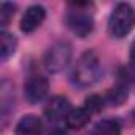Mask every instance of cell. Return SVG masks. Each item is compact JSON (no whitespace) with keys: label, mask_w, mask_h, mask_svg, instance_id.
<instances>
[{"label":"cell","mask_w":135,"mask_h":135,"mask_svg":"<svg viewBox=\"0 0 135 135\" xmlns=\"http://www.w3.org/2000/svg\"><path fill=\"white\" fill-rule=\"evenodd\" d=\"M70 111H72L70 102L64 95H54L45 105V116L49 121H54V122L60 121V119H65Z\"/></svg>","instance_id":"6"},{"label":"cell","mask_w":135,"mask_h":135,"mask_svg":"<svg viewBox=\"0 0 135 135\" xmlns=\"http://www.w3.org/2000/svg\"><path fill=\"white\" fill-rule=\"evenodd\" d=\"M91 2H72L65 15V24L75 35L86 38L94 30V18L89 13Z\"/></svg>","instance_id":"2"},{"label":"cell","mask_w":135,"mask_h":135,"mask_svg":"<svg viewBox=\"0 0 135 135\" xmlns=\"http://www.w3.org/2000/svg\"><path fill=\"white\" fill-rule=\"evenodd\" d=\"M48 80L41 75H32L27 78V81L24 83V97L29 103L35 105L38 102H41L46 94H48Z\"/></svg>","instance_id":"5"},{"label":"cell","mask_w":135,"mask_h":135,"mask_svg":"<svg viewBox=\"0 0 135 135\" xmlns=\"http://www.w3.org/2000/svg\"><path fill=\"white\" fill-rule=\"evenodd\" d=\"M91 111L86 107H80V108H72V111L67 114L65 118V124L67 127H70L73 130H80L83 127H86L91 121Z\"/></svg>","instance_id":"9"},{"label":"cell","mask_w":135,"mask_h":135,"mask_svg":"<svg viewBox=\"0 0 135 135\" xmlns=\"http://www.w3.org/2000/svg\"><path fill=\"white\" fill-rule=\"evenodd\" d=\"M103 105H105L103 99H102L100 95H97V94H92V95H89V97L86 99V108H88L91 113L100 111V110L103 108Z\"/></svg>","instance_id":"14"},{"label":"cell","mask_w":135,"mask_h":135,"mask_svg":"<svg viewBox=\"0 0 135 135\" xmlns=\"http://www.w3.org/2000/svg\"><path fill=\"white\" fill-rule=\"evenodd\" d=\"M16 37L13 33H8L7 30L2 32V35H0V59H2V62H5L11 54H15L16 51Z\"/></svg>","instance_id":"10"},{"label":"cell","mask_w":135,"mask_h":135,"mask_svg":"<svg viewBox=\"0 0 135 135\" xmlns=\"http://www.w3.org/2000/svg\"><path fill=\"white\" fill-rule=\"evenodd\" d=\"M43 132V122L38 116L26 114L16 124V135H40Z\"/></svg>","instance_id":"8"},{"label":"cell","mask_w":135,"mask_h":135,"mask_svg":"<svg viewBox=\"0 0 135 135\" xmlns=\"http://www.w3.org/2000/svg\"><path fill=\"white\" fill-rule=\"evenodd\" d=\"M130 62L135 65V41H133L132 46H130Z\"/></svg>","instance_id":"15"},{"label":"cell","mask_w":135,"mask_h":135,"mask_svg":"<svg viewBox=\"0 0 135 135\" xmlns=\"http://www.w3.org/2000/svg\"><path fill=\"white\" fill-rule=\"evenodd\" d=\"M46 18V11L41 5H32L26 10V13L21 18V30L24 33H32L33 30H37L43 21Z\"/></svg>","instance_id":"7"},{"label":"cell","mask_w":135,"mask_h":135,"mask_svg":"<svg viewBox=\"0 0 135 135\" xmlns=\"http://www.w3.org/2000/svg\"><path fill=\"white\" fill-rule=\"evenodd\" d=\"M127 95H129V89L124 84H118V86H114V88L110 89L108 100L111 102V105H121V103H124V100L127 99Z\"/></svg>","instance_id":"12"},{"label":"cell","mask_w":135,"mask_h":135,"mask_svg":"<svg viewBox=\"0 0 135 135\" xmlns=\"http://www.w3.org/2000/svg\"><path fill=\"white\" fill-rule=\"evenodd\" d=\"M100 76H102V65L97 54L94 51L83 52L72 72L73 83L78 84L80 88H89L94 86L100 80Z\"/></svg>","instance_id":"1"},{"label":"cell","mask_w":135,"mask_h":135,"mask_svg":"<svg viewBox=\"0 0 135 135\" xmlns=\"http://www.w3.org/2000/svg\"><path fill=\"white\" fill-rule=\"evenodd\" d=\"M70 59H72V45L69 41H56L45 52L43 64L48 72L59 73L70 64Z\"/></svg>","instance_id":"4"},{"label":"cell","mask_w":135,"mask_h":135,"mask_svg":"<svg viewBox=\"0 0 135 135\" xmlns=\"http://www.w3.org/2000/svg\"><path fill=\"white\" fill-rule=\"evenodd\" d=\"M15 11H16V5L15 3L3 2L2 5H0V26H2V29H5L8 26V22L15 16Z\"/></svg>","instance_id":"13"},{"label":"cell","mask_w":135,"mask_h":135,"mask_svg":"<svg viewBox=\"0 0 135 135\" xmlns=\"http://www.w3.org/2000/svg\"><path fill=\"white\" fill-rule=\"evenodd\" d=\"M92 135H121V124L116 119H102L95 124Z\"/></svg>","instance_id":"11"},{"label":"cell","mask_w":135,"mask_h":135,"mask_svg":"<svg viewBox=\"0 0 135 135\" xmlns=\"http://www.w3.org/2000/svg\"><path fill=\"white\" fill-rule=\"evenodd\" d=\"M135 27V10L129 3H118L108 19V32L113 38H124Z\"/></svg>","instance_id":"3"}]
</instances>
